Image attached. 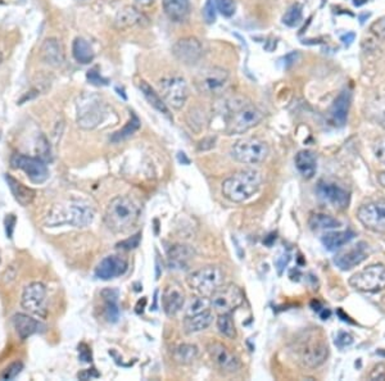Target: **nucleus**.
Returning a JSON list of instances; mask_svg holds the SVG:
<instances>
[{
	"label": "nucleus",
	"mask_w": 385,
	"mask_h": 381,
	"mask_svg": "<svg viewBox=\"0 0 385 381\" xmlns=\"http://www.w3.org/2000/svg\"><path fill=\"white\" fill-rule=\"evenodd\" d=\"M13 325L16 331L21 338V341H26L31 335L40 333L44 330V325L41 322L35 320V319L30 317L28 314H25V313L14 314Z\"/></svg>",
	"instance_id": "24"
},
{
	"label": "nucleus",
	"mask_w": 385,
	"mask_h": 381,
	"mask_svg": "<svg viewBox=\"0 0 385 381\" xmlns=\"http://www.w3.org/2000/svg\"><path fill=\"white\" fill-rule=\"evenodd\" d=\"M379 181H380V184L383 185L385 188V172H381V174L379 175Z\"/></svg>",
	"instance_id": "56"
},
{
	"label": "nucleus",
	"mask_w": 385,
	"mask_h": 381,
	"mask_svg": "<svg viewBox=\"0 0 385 381\" xmlns=\"http://www.w3.org/2000/svg\"><path fill=\"white\" fill-rule=\"evenodd\" d=\"M79 357L82 362H87V363H90L91 360H93V356H91V351L90 348L85 344V343H82L79 346Z\"/></svg>",
	"instance_id": "50"
},
{
	"label": "nucleus",
	"mask_w": 385,
	"mask_h": 381,
	"mask_svg": "<svg viewBox=\"0 0 385 381\" xmlns=\"http://www.w3.org/2000/svg\"><path fill=\"white\" fill-rule=\"evenodd\" d=\"M310 226L312 230L315 232H321V230H333L340 226L337 218L331 217L329 215L324 213H315L310 217Z\"/></svg>",
	"instance_id": "36"
},
{
	"label": "nucleus",
	"mask_w": 385,
	"mask_h": 381,
	"mask_svg": "<svg viewBox=\"0 0 385 381\" xmlns=\"http://www.w3.org/2000/svg\"><path fill=\"white\" fill-rule=\"evenodd\" d=\"M296 167L304 178H312L318 171V158L311 150H301L296 156Z\"/></svg>",
	"instance_id": "27"
},
{
	"label": "nucleus",
	"mask_w": 385,
	"mask_h": 381,
	"mask_svg": "<svg viewBox=\"0 0 385 381\" xmlns=\"http://www.w3.org/2000/svg\"><path fill=\"white\" fill-rule=\"evenodd\" d=\"M216 1L215 0H207L206 6L203 8V17H204V21L207 23H215L216 21Z\"/></svg>",
	"instance_id": "43"
},
{
	"label": "nucleus",
	"mask_w": 385,
	"mask_h": 381,
	"mask_svg": "<svg viewBox=\"0 0 385 381\" xmlns=\"http://www.w3.org/2000/svg\"><path fill=\"white\" fill-rule=\"evenodd\" d=\"M351 91L343 90L337 99L333 103L330 110H329V120L335 127H342L347 123V117L351 107Z\"/></svg>",
	"instance_id": "21"
},
{
	"label": "nucleus",
	"mask_w": 385,
	"mask_h": 381,
	"mask_svg": "<svg viewBox=\"0 0 385 381\" xmlns=\"http://www.w3.org/2000/svg\"><path fill=\"white\" fill-rule=\"evenodd\" d=\"M299 361L306 368H316L321 366L329 354V347L323 338L311 336L302 341L301 347L298 349Z\"/></svg>",
	"instance_id": "11"
},
{
	"label": "nucleus",
	"mask_w": 385,
	"mask_h": 381,
	"mask_svg": "<svg viewBox=\"0 0 385 381\" xmlns=\"http://www.w3.org/2000/svg\"><path fill=\"white\" fill-rule=\"evenodd\" d=\"M357 217L366 229L379 234H385L384 200H376L361 205L357 212Z\"/></svg>",
	"instance_id": "14"
},
{
	"label": "nucleus",
	"mask_w": 385,
	"mask_h": 381,
	"mask_svg": "<svg viewBox=\"0 0 385 381\" xmlns=\"http://www.w3.org/2000/svg\"><path fill=\"white\" fill-rule=\"evenodd\" d=\"M223 273L215 266H207L190 273L186 278L188 285L203 297H211L223 284Z\"/></svg>",
	"instance_id": "5"
},
{
	"label": "nucleus",
	"mask_w": 385,
	"mask_h": 381,
	"mask_svg": "<svg viewBox=\"0 0 385 381\" xmlns=\"http://www.w3.org/2000/svg\"><path fill=\"white\" fill-rule=\"evenodd\" d=\"M381 368H383V365H378L372 371V376H370L372 380H385V368L384 370H381Z\"/></svg>",
	"instance_id": "51"
},
{
	"label": "nucleus",
	"mask_w": 385,
	"mask_h": 381,
	"mask_svg": "<svg viewBox=\"0 0 385 381\" xmlns=\"http://www.w3.org/2000/svg\"><path fill=\"white\" fill-rule=\"evenodd\" d=\"M104 300V316L109 322H117L120 319V308L117 305L118 292L115 289H106L101 292Z\"/></svg>",
	"instance_id": "33"
},
{
	"label": "nucleus",
	"mask_w": 385,
	"mask_h": 381,
	"mask_svg": "<svg viewBox=\"0 0 385 381\" xmlns=\"http://www.w3.org/2000/svg\"><path fill=\"white\" fill-rule=\"evenodd\" d=\"M139 88L142 90L143 96H145V99L148 101L149 104L157 109L160 113H162L166 117H169L171 120V113H169V107L166 102L163 101L162 96L156 93V90L152 88L147 81H140Z\"/></svg>",
	"instance_id": "32"
},
{
	"label": "nucleus",
	"mask_w": 385,
	"mask_h": 381,
	"mask_svg": "<svg viewBox=\"0 0 385 381\" xmlns=\"http://www.w3.org/2000/svg\"><path fill=\"white\" fill-rule=\"evenodd\" d=\"M143 22L148 23V18L139 9L131 6L122 8L116 17V26L118 28H133L135 25H143Z\"/></svg>",
	"instance_id": "26"
},
{
	"label": "nucleus",
	"mask_w": 385,
	"mask_h": 381,
	"mask_svg": "<svg viewBox=\"0 0 385 381\" xmlns=\"http://www.w3.org/2000/svg\"><path fill=\"white\" fill-rule=\"evenodd\" d=\"M208 354H210L212 361L216 363L218 368H221L225 373H237L240 368V362L238 360L237 356L230 352L228 348L225 347L221 343H211L207 347Z\"/></svg>",
	"instance_id": "18"
},
{
	"label": "nucleus",
	"mask_w": 385,
	"mask_h": 381,
	"mask_svg": "<svg viewBox=\"0 0 385 381\" xmlns=\"http://www.w3.org/2000/svg\"><path fill=\"white\" fill-rule=\"evenodd\" d=\"M179 161H180V162H184L185 164H189V159L186 158L185 153H182V152L179 153Z\"/></svg>",
	"instance_id": "54"
},
{
	"label": "nucleus",
	"mask_w": 385,
	"mask_h": 381,
	"mask_svg": "<svg viewBox=\"0 0 385 381\" xmlns=\"http://www.w3.org/2000/svg\"><path fill=\"white\" fill-rule=\"evenodd\" d=\"M72 55H74V59L82 64H89L90 62L94 61V50L88 41L82 38L74 39V44H72Z\"/></svg>",
	"instance_id": "34"
},
{
	"label": "nucleus",
	"mask_w": 385,
	"mask_h": 381,
	"mask_svg": "<svg viewBox=\"0 0 385 381\" xmlns=\"http://www.w3.org/2000/svg\"><path fill=\"white\" fill-rule=\"evenodd\" d=\"M318 193L323 200L338 210H345L350 205V193L330 181H321L318 186Z\"/></svg>",
	"instance_id": "19"
},
{
	"label": "nucleus",
	"mask_w": 385,
	"mask_h": 381,
	"mask_svg": "<svg viewBox=\"0 0 385 381\" xmlns=\"http://www.w3.org/2000/svg\"><path fill=\"white\" fill-rule=\"evenodd\" d=\"M212 322H213V313L211 312L210 309H207V311L198 313L194 316L185 317L184 327L188 334L199 333V331L208 329Z\"/></svg>",
	"instance_id": "29"
},
{
	"label": "nucleus",
	"mask_w": 385,
	"mask_h": 381,
	"mask_svg": "<svg viewBox=\"0 0 385 381\" xmlns=\"http://www.w3.org/2000/svg\"><path fill=\"white\" fill-rule=\"evenodd\" d=\"M139 129H140V120L138 118L135 113H133L130 121L123 126V129L115 132L113 137H111V140L113 143H120L122 140H126L128 137H133Z\"/></svg>",
	"instance_id": "37"
},
{
	"label": "nucleus",
	"mask_w": 385,
	"mask_h": 381,
	"mask_svg": "<svg viewBox=\"0 0 385 381\" xmlns=\"http://www.w3.org/2000/svg\"><path fill=\"white\" fill-rule=\"evenodd\" d=\"M94 220V210L82 202H69L66 205H55L48 215V226L72 225L76 227H85L90 225Z\"/></svg>",
	"instance_id": "3"
},
{
	"label": "nucleus",
	"mask_w": 385,
	"mask_h": 381,
	"mask_svg": "<svg viewBox=\"0 0 385 381\" xmlns=\"http://www.w3.org/2000/svg\"><path fill=\"white\" fill-rule=\"evenodd\" d=\"M374 153L379 161L385 164V137L379 139L378 142L374 144Z\"/></svg>",
	"instance_id": "48"
},
{
	"label": "nucleus",
	"mask_w": 385,
	"mask_h": 381,
	"mask_svg": "<svg viewBox=\"0 0 385 381\" xmlns=\"http://www.w3.org/2000/svg\"><path fill=\"white\" fill-rule=\"evenodd\" d=\"M185 303V295L182 288L176 284L166 286L162 297V307L167 316H175L180 312Z\"/></svg>",
	"instance_id": "22"
},
{
	"label": "nucleus",
	"mask_w": 385,
	"mask_h": 381,
	"mask_svg": "<svg viewBox=\"0 0 385 381\" xmlns=\"http://www.w3.org/2000/svg\"><path fill=\"white\" fill-rule=\"evenodd\" d=\"M77 376H79V379H82V380H88V379H91V377H99L101 375L95 371V368H91V370H88V371H85V373L77 375Z\"/></svg>",
	"instance_id": "52"
},
{
	"label": "nucleus",
	"mask_w": 385,
	"mask_h": 381,
	"mask_svg": "<svg viewBox=\"0 0 385 381\" xmlns=\"http://www.w3.org/2000/svg\"><path fill=\"white\" fill-rule=\"evenodd\" d=\"M350 284L358 292L378 293L385 289V266L372 265L355 273Z\"/></svg>",
	"instance_id": "8"
},
{
	"label": "nucleus",
	"mask_w": 385,
	"mask_h": 381,
	"mask_svg": "<svg viewBox=\"0 0 385 381\" xmlns=\"http://www.w3.org/2000/svg\"><path fill=\"white\" fill-rule=\"evenodd\" d=\"M217 329L228 339H235L237 338V330H235V325H234V321L231 319L230 313L218 316Z\"/></svg>",
	"instance_id": "38"
},
{
	"label": "nucleus",
	"mask_w": 385,
	"mask_h": 381,
	"mask_svg": "<svg viewBox=\"0 0 385 381\" xmlns=\"http://www.w3.org/2000/svg\"><path fill=\"white\" fill-rule=\"evenodd\" d=\"M369 251H370L369 244L365 241H359L357 244L348 248L347 251L337 254V257L334 258V263L338 266L340 270L348 271L359 263H362L369 257Z\"/></svg>",
	"instance_id": "17"
},
{
	"label": "nucleus",
	"mask_w": 385,
	"mask_h": 381,
	"mask_svg": "<svg viewBox=\"0 0 385 381\" xmlns=\"http://www.w3.org/2000/svg\"><path fill=\"white\" fill-rule=\"evenodd\" d=\"M351 344H353V336L351 334L345 333V331H340L335 339V346L343 349V348L350 347Z\"/></svg>",
	"instance_id": "46"
},
{
	"label": "nucleus",
	"mask_w": 385,
	"mask_h": 381,
	"mask_svg": "<svg viewBox=\"0 0 385 381\" xmlns=\"http://www.w3.org/2000/svg\"><path fill=\"white\" fill-rule=\"evenodd\" d=\"M22 370H23V363L22 362H13L12 365H9L8 368H4V371L0 374V379L1 380H13L21 374Z\"/></svg>",
	"instance_id": "41"
},
{
	"label": "nucleus",
	"mask_w": 385,
	"mask_h": 381,
	"mask_svg": "<svg viewBox=\"0 0 385 381\" xmlns=\"http://www.w3.org/2000/svg\"><path fill=\"white\" fill-rule=\"evenodd\" d=\"M140 218V207L128 197H116L111 200L104 221L111 232L116 234L128 232Z\"/></svg>",
	"instance_id": "1"
},
{
	"label": "nucleus",
	"mask_w": 385,
	"mask_h": 381,
	"mask_svg": "<svg viewBox=\"0 0 385 381\" xmlns=\"http://www.w3.org/2000/svg\"><path fill=\"white\" fill-rule=\"evenodd\" d=\"M45 302H47V288L43 283L28 284L22 293V307L28 312L45 316Z\"/></svg>",
	"instance_id": "15"
},
{
	"label": "nucleus",
	"mask_w": 385,
	"mask_h": 381,
	"mask_svg": "<svg viewBox=\"0 0 385 381\" xmlns=\"http://www.w3.org/2000/svg\"><path fill=\"white\" fill-rule=\"evenodd\" d=\"M88 80L91 82L93 85H98V86H104V85H108V80L101 77L99 72H96V69H90L88 72Z\"/></svg>",
	"instance_id": "47"
},
{
	"label": "nucleus",
	"mask_w": 385,
	"mask_h": 381,
	"mask_svg": "<svg viewBox=\"0 0 385 381\" xmlns=\"http://www.w3.org/2000/svg\"><path fill=\"white\" fill-rule=\"evenodd\" d=\"M264 115L260 109L250 103H234L229 107L226 134L239 135L257 126L262 121Z\"/></svg>",
	"instance_id": "4"
},
{
	"label": "nucleus",
	"mask_w": 385,
	"mask_h": 381,
	"mask_svg": "<svg viewBox=\"0 0 385 381\" xmlns=\"http://www.w3.org/2000/svg\"><path fill=\"white\" fill-rule=\"evenodd\" d=\"M11 164L16 170L23 171L35 184H43L49 178L48 166L41 158L25 154H13L11 158Z\"/></svg>",
	"instance_id": "13"
},
{
	"label": "nucleus",
	"mask_w": 385,
	"mask_h": 381,
	"mask_svg": "<svg viewBox=\"0 0 385 381\" xmlns=\"http://www.w3.org/2000/svg\"><path fill=\"white\" fill-rule=\"evenodd\" d=\"M199 354L198 347L194 344H180L174 349V358L180 365H190L196 361Z\"/></svg>",
	"instance_id": "35"
},
{
	"label": "nucleus",
	"mask_w": 385,
	"mask_h": 381,
	"mask_svg": "<svg viewBox=\"0 0 385 381\" xmlns=\"http://www.w3.org/2000/svg\"><path fill=\"white\" fill-rule=\"evenodd\" d=\"M372 34L375 35L380 40L385 41V16H383L381 18H379L378 21H375L372 25Z\"/></svg>",
	"instance_id": "45"
},
{
	"label": "nucleus",
	"mask_w": 385,
	"mask_h": 381,
	"mask_svg": "<svg viewBox=\"0 0 385 381\" xmlns=\"http://www.w3.org/2000/svg\"><path fill=\"white\" fill-rule=\"evenodd\" d=\"M302 17H303V8L301 4L296 3L285 12L283 22L288 28H297L302 22Z\"/></svg>",
	"instance_id": "40"
},
{
	"label": "nucleus",
	"mask_w": 385,
	"mask_h": 381,
	"mask_svg": "<svg viewBox=\"0 0 385 381\" xmlns=\"http://www.w3.org/2000/svg\"><path fill=\"white\" fill-rule=\"evenodd\" d=\"M355 237L356 234L351 230L328 232L321 238V241L328 251L334 252L337 249H340L342 246H345V244H348Z\"/></svg>",
	"instance_id": "31"
},
{
	"label": "nucleus",
	"mask_w": 385,
	"mask_h": 381,
	"mask_svg": "<svg viewBox=\"0 0 385 381\" xmlns=\"http://www.w3.org/2000/svg\"><path fill=\"white\" fill-rule=\"evenodd\" d=\"M140 6H143V7H148V6H150L155 0H136Z\"/></svg>",
	"instance_id": "55"
},
{
	"label": "nucleus",
	"mask_w": 385,
	"mask_h": 381,
	"mask_svg": "<svg viewBox=\"0 0 385 381\" xmlns=\"http://www.w3.org/2000/svg\"><path fill=\"white\" fill-rule=\"evenodd\" d=\"M160 89L163 101L172 108H183L184 104L188 101L189 89L183 77L179 76L164 77L160 81Z\"/></svg>",
	"instance_id": "10"
},
{
	"label": "nucleus",
	"mask_w": 385,
	"mask_h": 381,
	"mask_svg": "<svg viewBox=\"0 0 385 381\" xmlns=\"http://www.w3.org/2000/svg\"><path fill=\"white\" fill-rule=\"evenodd\" d=\"M262 176L256 170L239 171L226 178L223 184V197L234 203H242L260 190Z\"/></svg>",
	"instance_id": "2"
},
{
	"label": "nucleus",
	"mask_w": 385,
	"mask_h": 381,
	"mask_svg": "<svg viewBox=\"0 0 385 381\" xmlns=\"http://www.w3.org/2000/svg\"><path fill=\"white\" fill-rule=\"evenodd\" d=\"M355 39H356V35L353 34V33H347V34L342 36L340 40L343 41V44H345V45H351Z\"/></svg>",
	"instance_id": "53"
},
{
	"label": "nucleus",
	"mask_w": 385,
	"mask_h": 381,
	"mask_svg": "<svg viewBox=\"0 0 385 381\" xmlns=\"http://www.w3.org/2000/svg\"><path fill=\"white\" fill-rule=\"evenodd\" d=\"M3 61V57H1V53H0V63Z\"/></svg>",
	"instance_id": "58"
},
{
	"label": "nucleus",
	"mask_w": 385,
	"mask_h": 381,
	"mask_svg": "<svg viewBox=\"0 0 385 381\" xmlns=\"http://www.w3.org/2000/svg\"><path fill=\"white\" fill-rule=\"evenodd\" d=\"M6 181H7L9 189L13 194L14 199L20 203L22 207H28L34 202L35 191L28 188L26 185L22 184L18 180H16L11 175H6Z\"/></svg>",
	"instance_id": "28"
},
{
	"label": "nucleus",
	"mask_w": 385,
	"mask_h": 381,
	"mask_svg": "<svg viewBox=\"0 0 385 381\" xmlns=\"http://www.w3.org/2000/svg\"><path fill=\"white\" fill-rule=\"evenodd\" d=\"M229 81V72L223 67H208L202 69L196 77V88L203 94L216 96L223 93Z\"/></svg>",
	"instance_id": "12"
},
{
	"label": "nucleus",
	"mask_w": 385,
	"mask_h": 381,
	"mask_svg": "<svg viewBox=\"0 0 385 381\" xmlns=\"http://www.w3.org/2000/svg\"><path fill=\"white\" fill-rule=\"evenodd\" d=\"M194 249L189 245H174L169 251V265L174 268H184L190 259L194 258Z\"/></svg>",
	"instance_id": "30"
},
{
	"label": "nucleus",
	"mask_w": 385,
	"mask_h": 381,
	"mask_svg": "<svg viewBox=\"0 0 385 381\" xmlns=\"http://www.w3.org/2000/svg\"><path fill=\"white\" fill-rule=\"evenodd\" d=\"M217 11L225 17H231L237 11V4L234 0H215Z\"/></svg>",
	"instance_id": "42"
},
{
	"label": "nucleus",
	"mask_w": 385,
	"mask_h": 381,
	"mask_svg": "<svg viewBox=\"0 0 385 381\" xmlns=\"http://www.w3.org/2000/svg\"><path fill=\"white\" fill-rule=\"evenodd\" d=\"M211 307L218 314H228L243 305L244 294L235 284H223L211 295Z\"/></svg>",
	"instance_id": "9"
},
{
	"label": "nucleus",
	"mask_w": 385,
	"mask_h": 381,
	"mask_svg": "<svg viewBox=\"0 0 385 381\" xmlns=\"http://www.w3.org/2000/svg\"><path fill=\"white\" fill-rule=\"evenodd\" d=\"M269 147L267 144L256 139V137H248L242 139L233 147V157L238 162L244 164H260L266 161L269 157Z\"/></svg>",
	"instance_id": "7"
},
{
	"label": "nucleus",
	"mask_w": 385,
	"mask_h": 381,
	"mask_svg": "<svg viewBox=\"0 0 385 381\" xmlns=\"http://www.w3.org/2000/svg\"><path fill=\"white\" fill-rule=\"evenodd\" d=\"M128 259L120 256H108L95 268V276L101 280L116 279L128 271Z\"/></svg>",
	"instance_id": "20"
},
{
	"label": "nucleus",
	"mask_w": 385,
	"mask_h": 381,
	"mask_svg": "<svg viewBox=\"0 0 385 381\" xmlns=\"http://www.w3.org/2000/svg\"><path fill=\"white\" fill-rule=\"evenodd\" d=\"M140 240H142V234L139 232V234H136L134 237H131V238L126 239V240H123L121 243H118L117 248L123 249V251H131V249H135V248L139 246Z\"/></svg>",
	"instance_id": "44"
},
{
	"label": "nucleus",
	"mask_w": 385,
	"mask_h": 381,
	"mask_svg": "<svg viewBox=\"0 0 385 381\" xmlns=\"http://www.w3.org/2000/svg\"><path fill=\"white\" fill-rule=\"evenodd\" d=\"M366 1H367V0H353L355 6H357V7H359V6H362V4H365Z\"/></svg>",
	"instance_id": "57"
},
{
	"label": "nucleus",
	"mask_w": 385,
	"mask_h": 381,
	"mask_svg": "<svg viewBox=\"0 0 385 381\" xmlns=\"http://www.w3.org/2000/svg\"><path fill=\"white\" fill-rule=\"evenodd\" d=\"M211 300L207 297H193L190 298L189 303L186 306V313H185V317H189V316H194L198 313L204 312L207 309H210Z\"/></svg>",
	"instance_id": "39"
},
{
	"label": "nucleus",
	"mask_w": 385,
	"mask_h": 381,
	"mask_svg": "<svg viewBox=\"0 0 385 381\" xmlns=\"http://www.w3.org/2000/svg\"><path fill=\"white\" fill-rule=\"evenodd\" d=\"M106 110L99 96L85 94L77 103V123L82 129H95L104 120Z\"/></svg>",
	"instance_id": "6"
},
{
	"label": "nucleus",
	"mask_w": 385,
	"mask_h": 381,
	"mask_svg": "<svg viewBox=\"0 0 385 381\" xmlns=\"http://www.w3.org/2000/svg\"><path fill=\"white\" fill-rule=\"evenodd\" d=\"M40 57L43 62H45L52 67H61L65 63V49L60 40L57 39H47L43 42L40 49Z\"/></svg>",
	"instance_id": "23"
},
{
	"label": "nucleus",
	"mask_w": 385,
	"mask_h": 381,
	"mask_svg": "<svg viewBox=\"0 0 385 381\" xmlns=\"http://www.w3.org/2000/svg\"><path fill=\"white\" fill-rule=\"evenodd\" d=\"M17 222V218L14 215H7V217L4 220V225H6V234H7V238H13L14 226Z\"/></svg>",
	"instance_id": "49"
},
{
	"label": "nucleus",
	"mask_w": 385,
	"mask_h": 381,
	"mask_svg": "<svg viewBox=\"0 0 385 381\" xmlns=\"http://www.w3.org/2000/svg\"><path fill=\"white\" fill-rule=\"evenodd\" d=\"M163 11L172 22H184L190 12V0H162Z\"/></svg>",
	"instance_id": "25"
},
{
	"label": "nucleus",
	"mask_w": 385,
	"mask_h": 381,
	"mask_svg": "<svg viewBox=\"0 0 385 381\" xmlns=\"http://www.w3.org/2000/svg\"><path fill=\"white\" fill-rule=\"evenodd\" d=\"M172 55L176 59L184 64H194L201 59L203 55L202 44L196 38H184L176 41L172 47Z\"/></svg>",
	"instance_id": "16"
}]
</instances>
